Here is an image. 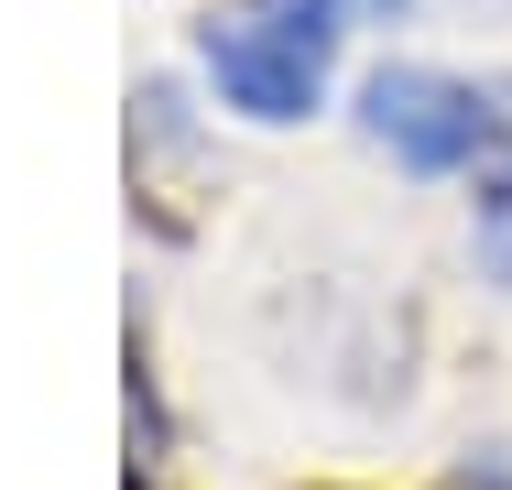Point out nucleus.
<instances>
[{
	"label": "nucleus",
	"mask_w": 512,
	"mask_h": 490,
	"mask_svg": "<svg viewBox=\"0 0 512 490\" xmlns=\"http://www.w3.org/2000/svg\"><path fill=\"white\" fill-rule=\"evenodd\" d=\"M371 142H393L414 175H458V164H480L502 142V109L480 88H458V77L393 66V77H371Z\"/></svg>",
	"instance_id": "2"
},
{
	"label": "nucleus",
	"mask_w": 512,
	"mask_h": 490,
	"mask_svg": "<svg viewBox=\"0 0 512 490\" xmlns=\"http://www.w3.org/2000/svg\"><path fill=\"white\" fill-rule=\"evenodd\" d=\"M327 55H338V0H240L229 22H207V77L251 120H306Z\"/></svg>",
	"instance_id": "1"
}]
</instances>
